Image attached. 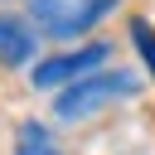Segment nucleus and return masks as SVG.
I'll return each mask as SVG.
<instances>
[{"instance_id": "obj_1", "label": "nucleus", "mask_w": 155, "mask_h": 155, "mask_svg": "<svg viewBox=\"0 0 155 155\" xmlns=\"http://www.w3.org/2000/svg\"><path fill=\"white\" fill-rule=\"evenodd\" d=\"M140 92V82H136V73H87V78H73L58 97H53V116L58 121H87V116H97L102 107H111V102H121V97H136Z\"/></svg>"}, {"instance_id": "obj_2", "label": "nucleus", "mask_w": 155, "mask_h": 155, "mask_svg": "<svg viewBox=\"0 0 155 155\" xmlns=\"http://www.w3.org/2000/svg\"><path fill=\"white\" fill-rule=\"evenodd\" d=\"M116 10V0H29V15L34 24L48 34V39H73V34H87L97 19H107Z\"/></svg>"}, {"instance_id": "obj_3", "label": "nucleus", "mask_w": 155, "mask_h": 155, "mask_svg": "<svg viewBox=\"0 0 155 155\" xmlns=\"http://www.w3.org/2000/svg\"><path fill=\"white\" fill-rule=\"evenodd\" d=\"M111 58V44H82V48H73V53H53V58H44V63H34V87H68L73 78H82V73H92L97 63H107Z\"/></svg>"}, {"instance_id": "obj_4", "label": "nucleus", "mask_w": 155, "mask_h": 155, "mask_svg": "<svg viewBox=\"0 0 155 155\" xmlns=\"http://www.w3.org/2000/svg\"><path fill=\"white\" fill-rule=\"evenodd\" d=\"M34 48H39L34 29L24 19H15V15H0V63L5 68H24L34 58Z\"/></svg>"}, {"instance_id": "obj_5", "label": "nucleus", "mask_w": 155, "mask_h": 155, "mask_svg": "<svg viewBox=\"0 0 155 155\" xmlns=\"http://www.w3.org/2000/svg\"><path fill=\"white\" fill-rule=\"evenodd\" d=\"M15 155H63V150L53 145L48 126H39V121H24V126H19V136H15Z\"/></svg>"}, {"instance_id": "obj_6", "label": "nucleus", "mask_w": 155, "mask_h": 155, "mask_svg": "<svg viewBox=\"0 0 155 155\" xmlns=\"http://www.w3.org/2000/svg\"><path fill=\"white\" fill-rule=\"evenodd\" d=\"M131 39H136L140 58H145V63H150V73H155V34H150V24H145V19H131Z\"/></svg>"}]
</instances>
